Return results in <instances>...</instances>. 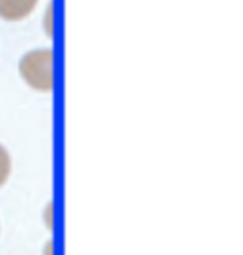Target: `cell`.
I'll return each mask as SVG.
<instances>
[{
	"mask_svg": "<svg viewBox=\"0 0 243 255\" xmlns=\"http://www.w3.org/2000/svg\"><path fill=\"white\" fill-rule=\"evenodd\" d=\"M38 0H0V18L8 22H16L26 18L34 8Z\"/></svg>",
	"mask_w": 243,
	"mask_h": 255,
	"instance_id": "7a4b0ae2",
	"label": "cell"
},
{
	"mask_svg": "<svg viewBox=\"0 0 243 255\" xmlns=\"http://www.w3.org/2000/svg\"><path fill=\"white\" fill-rule=\"evenodd\" d=\"M8 175H10V155H8V151L0 145V187L6 183Z\"/></svg>",
	"mask_w": 243,
	"mask_h": 255,
	"instance_id": "3957f363",
	"label": "cell"
},
{
	"mask_svg": "<svg viewBox=\"0 0 243 255\" xmlns=\"http://www.w3.org/2000/svg\"><path fill=\"white\" fill-rule=\"evenodd\" d=\"M20 76L24 82L38 90L50 92L54 88V54L48 48L32 50L20 60Z\"/></svg>",
	"mask_w": 243,
	"mask_h": 255,
	"instance_id": "6da1fadb",
	"label": "cell"
}]
</instances>
